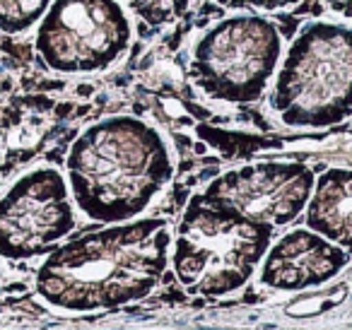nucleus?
<instances>
[{
	"label": "nucleus",
	"mask_w": 352,
	"mask_h": 330,
	"mask_svg": "<svg viewBox=\"0 0 352 330\" xmlns=\"http://www.w3.org/2000/svg\"><path fill=\"white\" fill-rule=\"evenodd\" d=\"M169 253L162 219L123 224L60 246L36 275V289L51 304L89 311L142 299L160 282Z\"/></svg>",
	"instance_id": "obj_1"
},
{
	"label": "nucleus",
	"mask_w": 352,
	"mask_h": 330,
	"mask_svg": "<svg viewBox=\"0 0 352 330\" xmlns=\"http://www.w3.org/2000/svg\"><path fill=\"white\" fill-rule=\"evenodd\" d=\"M169 176L171 160L162 135L131 116L87 128L68 155L73 198L97 222H128L140 214Z\"/></svg>",
	"instance_id": "obj_2"
},
{
	"label": "nucleus",
	"mask_w": 352,
	"mask_h": 330,
	"mask_svg": "<svg viewBox=\"0 0 352 330\" xmlns=\"http://www.w3.org/2000/svg\"><path fill=\"white\" fill-rule=\"evenodd\" d=\"M270 109L285 126L326 128L352 116V27L311 22L292 41Z\"/></svg>",
	"instance_id": "obj_3"
},
{
	"label": "nucleus",
	"mask_w": 352,
	"mask_h": 330,
	"mask_svg": "<svg viewBox=\"0 0 352 330\" xmlns=\"http://www.w3.org/2000/svg\"><path fill=\"white\" fill-rule=\"evenodd\" d=\"M270 236V224L196 198L176 234V277L191 292L227 294L249 280L268 251Z\"/></svg>",
	"instance_id": "obj_4"
},
{
	"label": "nucleus",
	"mask_w": 352,
	"mask_h": 330,
	"mask_svg": "<svg viewBox=\"0 0 352 330\" xmlns=\"http://www.w3.org/2000/svg\"><path fill=\"white\" fill-rule=\"evenodd\" d=\"M283 54L278 27L258 15H234L201 36L191 78L203 94L246 104L265 92Z\"/></svg>",
	"instance_id": "obj_5"
},
{
	"label": "nucleus",
	"mask_w": 352,
	"mask_h": 330,
	"mask_svg": "<svg viewBox=\"0 0 352 330\" xmlns=\"http://www.w3.org/2000/svg\"><path fill=\"white\" fill-rule=\"evenodd\" d=\"M131 44L118 0H54L36 32V54L56 73H99Z\"/></svg>",
	"instance_id": "obj_6"
},
{
	"label": "nucleus",
	"mask_w": 352,
	"mask_h": 330,
	"mask_svg": "<svg viewBox=\"0 0 352 330\" xmlns=\"http://www.w3.org/2000/svg\"><path fill=\"white\" fill-rule=\"evenodd\" d=\"M75 227L63 176L36 169L0 198V256L25 261L49 251Z\"/></svg>",
	"instance_id": "obj_7"
},
{
	"label": "nucleus",
	"mask_w": 352,
	"mask_h": 330,
	"mask_svg": "<svg viewBox=\"0 0 352 330\" xmlns=\"http://www.w3.org/2000/svg\"><path fill=\"white\" fill-rule=\"evenodd\" d=\"M314 174L302 164H251L208 186L203 200L270 227L287 224L307 208Z\"/></svg>",
	"instance_id": "obj_8"
},
{
	"label": "nucleus",
	"mask_w": 352,
	"mask_h": 330,
	"mask_svg": "<svg viewBox=\"0 0 352 330\" xmlns=\"http://www.w3.org/2000/svg\"><path fill=\"white\" fill-rule=\"evenodd\" d=\"M345 261L347 256L340 246L316 232L297 229L270 248L261 280L278 289H304L331 280L342 270Z\"/></svg>",
	"instance_id": "obj_9"
},
{
	"label": "nucleus",
	"mask_w": 352,
	"mask_h": 330,
	"mask_svg": "<svg viewBox=\"0 0 352 330\" xmlns=\"http://www.w3.org/2000/svg\"><path fill=\"white\" fill-rule=\"evenodd\" d=\"M307 222L311 232L352 251V169H331L318 179Z\"/></svg>",
	"instance_id": "obj_10"
},
{
	"label": "nucleus",
	"mask_w": 352,
	"mask_h": 330,
	"mask_svg": "<svg viewBox=\"0 0 352 330\" xmlns=\"http://www.w3.org/2000/svg\"><path fill=\"white\" fill-rule=\"evenodd\" d=\"M54 0H0V32L22 34L46 15Z\"/></svg>",
	"instance_id": "obj_11"
},
{
	"label": "nucleus",
	"mask_w": 352,
	"mask_h": 330,
	"mask_svg": "<svg viewBox=\"0 0 352 330\" xmlns=\"http://www.w3.org/2000/svg\"><path fill=\"white\" fill-rule=\"evenodd\" d=\"M123 3L128 6V10L135 12L140 20L152 27L174 22L191 6V0H123Z\"/></svg>",
	"instance_id": "obj_12"
},
{
	"label": "nucleus",
	"mask_w": 352,
	"mask_h": 330,
	"mask_svg": "<svg viewBox=\"0 0 352 330\" xmlns=\"http://www.w3.org/2000/svg\"><path fill=\"white\" fill-rule=\"evenodd\" d=\"M220 6L232 8V10H261V12H275L292 8L299 0H217Z\"/></svg>",
	"instance_id": "obj_13"
},
{
	"label": "nucleus",
	"mask_w": 352,
	"mask_h": 330,
	"mask_svg": "<svg viewBox=\"0 0 352 330\" xmlns=\"http://www.w3.org/2000/svg\"><path fill=\"white\" fill-rule=\"evenodd\" d=\"M326 3L333 12H338V15L352 20V0H326Z\"/></svg>",
	"instance_id": "obj_14"
}]
</instances>
